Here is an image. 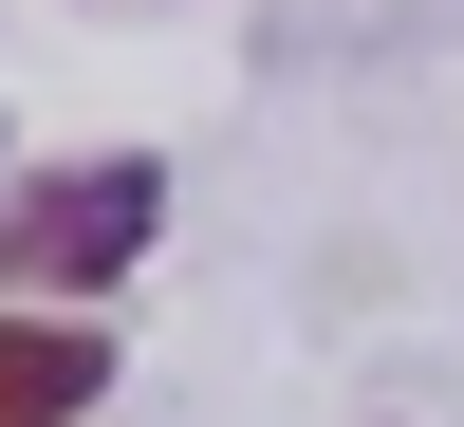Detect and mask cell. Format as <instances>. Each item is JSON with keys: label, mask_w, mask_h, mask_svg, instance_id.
<instances>
[{"label": "cell", "mask_w": 464, "mask_h": 427, "mask_svg": "<svg viewBox=\"0 0 464 427\" xmlns=\"http://www.w3.org/2000/svg\"><path fill=\"white\" fill-rule=\"evenodd\" d=\"M93 391H111V335L56 297H0V427H74Z\"/></svg>", "instance_id": "obj_2"}, {"label": "cell", "mask_w": 464, "mask_h": 427, "mask_svg": "<svg viewBox=\"0 0 464 427\" xmlns=\"http://www.w3.org/2000/svg\"><path fill=\"white\" fill-rule=\"evenodd\" d=\"M168 223V168L149 149H74V168L0 186V297H111Z\"/></svg>", "instance_id": "obj_1"}]
</instances>
